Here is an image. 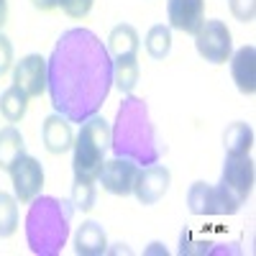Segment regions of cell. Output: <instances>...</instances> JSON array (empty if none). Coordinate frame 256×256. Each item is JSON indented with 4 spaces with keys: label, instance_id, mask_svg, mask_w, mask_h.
<instances>
[{
    "label": "cell",
    "instance_id": "d4e9b609",
    "mask_svg": "<svg viewBox=\"0 0 256 256\" xmlns=\"http://www.w3.org/2000/svg\"><path fill=\"white\" fill-rule=\"evenodd\" d=\"M92 3L95 0H56V8H62L70 18H84L90 10H92Z\"/></svg>",
    "mask_w": 256,
    "mask_h": 256
},
{
    "label": "cell",
    "instance_id": "9c48e42d",
    "mask_svg": "<svg viewBox=\"0 0 256 256\" xmlns=\"http://www.w3.org/2000/svg\"><path fill=\"white\" fill-rule=\"evenodd\" d=\"M136 177H138V164L131 162V159H123V156H113L102 164L100 174H98V182L102 184L105 192H110L116 198H126L134 192V184H136Z\"/></svg>",
    "mask_w": 256,
    "mask_h": 256
},
{
    "label": "cell",
    "instance_id": "44dd1931",
    "mask_svg": "<svg viewBox=\"0 0 256 256\" xmlns=\"http://www.w3.org/2000/svg\"><path fill=\"white\" fill-rule=\"evenodd\" d=\"M144 46H146V52H148L152 59L169 56V52H172V28L164 26V24L152 26L148 34H146V38H144Z\"/></svg>",
    "mask_w": 256,
    "mask_h": 256
},
{
    "label": "cell",
    "instance_id": "7c38bea8",
    "mask_svg": "<svg viewBox=\"0 0 256 256\" xmlns=\"http://www.w3.org/2000/svg\"><path fill=\"white\" fill-rule=\"evenodd\" d=\"M169 28L195 36L205 20V0H166Z\"/></svg>",
    "mask_w": 256,
    "mask_h": 256
},
{
    "label": "cell",
    "instance_id": "4fadbf2b",
    "mask_svg": "<svg viewBox=\"0 0 256 256\" xmlns=\"http://www.w3.org/2000/svg\"><path fill=\"white\" fill-rule=\"evenodd\" d=\"M230 77L236 82L241 95H254L256 92V49L251 44L241 46L236 54H230Z\"/></svg>",
    "mask_w": 256,
    "mask_h": 256
},
{
    "label": "cell",
    "instance_id": "52a82bcc",
    "mask_svg": "<svg viewBox=\"0 0 256 256\" xmlns=\"http://www.w3.org/2000/svg\"><path fill=\"white\" fill-rule=\"evenodd\" d=\"M218 187L238 208L248 200L251 190H254V162L248 159V154H244V156H226Z\"/></svg>",
    "mask_w": 256,
    "mask_h": 256
},
{
    "label": "cell",
    "instance_id": "ba28073f",
    "mask_svg": "<svg viewBox=\"0 0 256 256\" xmlns=\"http://www.w3.org/2000/svg\"><path fill=\"white\" fill-rule=\"evenodd\" d=\"M8 174L13 180V195L18 202L28 205L36 195H41L44 187V166L38 164V159L24 154L13 162V166L8 169Z\"/></svg>",
    "mask_w": 256,
    "mask_h": 256
},
{
    "label": "cell",
    "instance_id": "30bf717a",
    "mask_svg": "<svg viewBox=\"0 0 256 256\" xmlns=\"http://www.w3.org/2000/svg\"><path fill=\"white\" fill-rule=\"evenodd\" d=\"M169 184H172V172L164 164H148L144 169H138V177L134 184V195L141 205H156L164 195Z\"/></svg>",
    "mask_w": 256,
    "mask_h": 256
},
{
    "label": "cell",
    "instance_id": "d6986e66",
    "mask_svg": "<svg viewBox=\"0 0 256 256\" xmlns=\"http://www.w3.org/2000/svg\"><path fill=\"white\" fill-rule=\"evenodd\" d=\"M26 154V141L20 136V131L16 126H6L0 128V169H8L13 166V162L18 156Z\"/></svg>",
    "mask_w": 256,
    "mask_h": 256
},
{
    "label": "cell",
    "instance_id": "cb8c5ba5",
    "mask_svg": "<svg viewBox=\"0 0 256 256\" xmlns=\"http://www.w3.org/2000/svg\"><path fill=\"white\" fill-rule=\"evenodd\" d=\"M228 8L233 13V18L241 24H251L256 16V0H228Z\"/></svg>",
    "mask_w": 256,
    "mask_h": 256
},
{
    "label": "cell",
    "instance_id": "484cf974",
    "mask_svg": "<svg viewBox=\"0 0 256 256\" xmlns=\"http://www.w3.org/2000/svg\"><path fill=\"white\" fill-rule=\"evenodd\" d=\"M10 67H13V44H10V38L0 31V77L8 74Z\"/></svg>",
    "mask_w": 256,
    "mask_h": 256
},
{
    "label": "cell",
    "instance_id": "ffe728a7",
    "mask_svg": "<svg viewBox=\"0 0 256 256\" xmlns=\"http://www.w3.org/2000/svg\"><path fill=\"white\" fill-rule=\"evenodd\" d=\"M28 100L31 98L24 90L16 88V84H10V88L0 95V116H3L8 123H18L28 110Z\"/></svg>",
    "mask_w": 256,
    "mask_h": 256
},
{
    "label": "cell",
    "instance_id": "3957f363",
    "mask_svg": "<svg viewBox=\"0 0 256 256\" xmlns=\"http://www.w3.org/2000/svg\"><path fill=\"white\" fill-rule=\"evenodd\" d=\"M72 205L52 195H36L26 212V244L36 256H56L70 238Z\"/></svg>",
    "mask_w": 256,
    "mask_h": 256
},
{
    "label": "cell",
    "instance_id": "7402d4cb",
    "mask_svg": "<svg viewBox=\"0 0 256 256\" xmlns=\"http://www.w3.org/2000/svg\"><path fill=\"white\" fill-rule=\"evenodd\" d=\"M18 228V200L0 190V238L13 236Z\"/></svg>",
    "mask_w": 256,
    "mask_h": 256
},
{
    "label": "cell",
    "instance_id": "2e32d148",
    "mask_svg": "<svg viewBox=\"0 0 256 256\" xmlns=\"http://www.w3.org/2000/svg\"><path fill=\"white\" fill-rule=\"evenodd\" d=\"M223 146L226 156H244L254 146V128L244 120H233L223 131Z\"/></svg>",
    "mask_w": 256,
    "mask_h": 256
},
{
    "label": "cell",
    "instance_id": "5b68a950",
    "mask_svg": "<svg viewBox=\"0 0 256 256\" xmlns=\"http://www.w3.org/2000/svg\"><path fill=\"white\" fill-rule=\"evenodd\" d=\"M195 49L210 64H226L233 54V38L228 26L218 18L202 20V26L195 31Z\"/></svg>",
    "mask_w": 256,
    "mask_h": 256
},
{
    "label": "cell",
    "instance_id": "4316f807",
    "mask_svg": "<svg viewBox=\"0 0 256 256\" xmlns=\"http://www.w3.org/2000/svg\"><path fill=\"white\" fill-rule=\"evenodd\" d=\"M31 3H34V8L41 10V13H49V10L56 8V0H31Z\"/></svg>",
    "mask_w": 256,
    "mask_h": 256
},
{
    "label": "cell",
    "instance_id": "ac0fdd59",
    "mask_svg": "<svg viewBox=\"0 0 256 256\" xmlns=\"http://www.w3.org/2000/svg\"><path fill=\"white\" fill-rule=\"evenodd\" d=\"M138 44H141V38H138V31L134 26H128V24H120L110 31L108 36V54L110 59L116 56H126V54H138Z\"/></svg>",
    "mask_w": 256,
    "mask_h": 256
},
{
    "label": "cell",
    "instance_id": "277c9868",
    "mask_svg": "<svg viewBox=\"0 0 256 256\" xmlns=\"http://www.w3.org/2000/svg\"><path fill=\"white\" fill-rule=\"evenodd\" d=\"M110 148V126L102 116H90L82 120L80 134L72 144V169L74 182H98V174L105 164V154Z\"/></svg>",
    "mask_w": 256,
    "mask_h": 256
},
{
    "label": "cell",
    "instance_id": "7a4b0ae2",
    "mask_svg": "<svg viewBox=\"0 0 256 256\" xmlns=\"http://www.w3.org/2000/svg\"><path fill=\"white\" fill-rule=\"evenodd\" d=\"M110 152L113 156L131 159L141 166L159 162L162 146L156 138V128L148 116V105L141 98L128 95L120 102L110 126Z\"/></svg>",
    "mask_w": 256,
    "mask_h": 256
},
{
    "label": "cell",
    "instance_id": "8fae6325",
    "mask_svg": "<svg viewBox=\"0 0 256 256\" xmlns=\"http://www.w3.org/2000/svg\"><path fill=\"white\" fill-rule=\"evenodd\" d=\"M13 84L28 98H38L41 92H46V59L41 54L24 56L13 70Z\"/></svg>",
    "mask_w": 256,
    "mask_h": 256
},
{
    "label": "cell",
    "instance_id": "e0dca14e",
    "mask_svg": "<svg viewBox=\"0 0 256 256\" xmlns=\"http://www.w3.org/2000/svg\"><path fill=\"white\" fill-rule=\"evenodd\" d=\"M138 77H141V67H138V54H126V56H116L113 59V84L131 95L134 88L138 84Z\"/></svg>",
    "mask_w": 256,
    "mask_h": 256
},
{
    "label": "cell",
    "instance_id": "603a6c76",
    "mask_svg": "<svg viewBox=\"0 0 256 256\" xmlns=\"http://www.w3.org/2000/svg\"><path fill=\"white\" fill-rule=\"evenodd\" d=\"M95 200H98L95 182H74V187H72V208H77L82 212H90L95 208Z\"/></svg>",
    "mask_w": 256,
    "mask_h": 256
},
{
    "label": "cell",
    "instance_id": "9a60e30c",
    "mask_svg": "<svg viewBox=\"0 0 256 256\" xmlns=\"http://www.w3.org/2000/svg\"><path fill=\"white\" fill-rule=\"evenodd\" d=\"M74 251L80 256H100L108 251V236L98 220H84L74 233Z\"/></svg>",
    "mask_w": 256,
    "mask_h": 256
},
{
    "label": "cell",
    "instance_id": "8992f818",
    "mask_svg": "<svg viewBox=\"0 0 256 256\" xmlns=\"http://www.w3.org/2000/svg\"><path fill=\"white\" fill-rule=\"evenodd\" d=\"M187 208L192 216H233L241 210L218 184L208 182H192L187 190Z\"/></svg>",
    "mask_w": 256,
    "mask_h": 256
},
{
    "label": "cell",
    "instance_id": "6da1fadb",
    "mask_svg": "<svg viewBox=\"0 0 256 256\" xmlns=\"http://www.w3.org/2000/svg\"><path fill=\"white\" fill-rule=\"evenodd\" d=\"M113 88V59L90 28H67L46 59V90L54 113L82 123L100 113Z\"/></svg>",
    "mask_w": 256,
    "mask_h": 256
},
{
    "label": "cell",
    "instance_id": "83f0119b",
    "mask_svg": "<svg viewBox=\"0 0 256 256\" xmlns=\"http://www.w3.org/2000/svg\"><path fill=\"white\" fill-rule=\"evenodd\" d=\"M8 24V0H0V28Z\"/></svg>",
    "mask_w": 256,
    "mask_h": 256
},
{
    "label": "cell",
    "instance_id": "5bb4252c",
    "mask_svg": "<svg viewBox=\"0 0 256 256\" xmlns=\"http://www.w3.org/2000/svg\"><path fill=\"white\" fill-rule=\"evenodd\" d=\"M41 141H44L49 154H64L70 152L74 144V134H72V120H67L64 116L54 113L44 120L41 126Z\"/></svg>",
    "mask_w": 256,
    "mask_h": 256
}]
</instances>
